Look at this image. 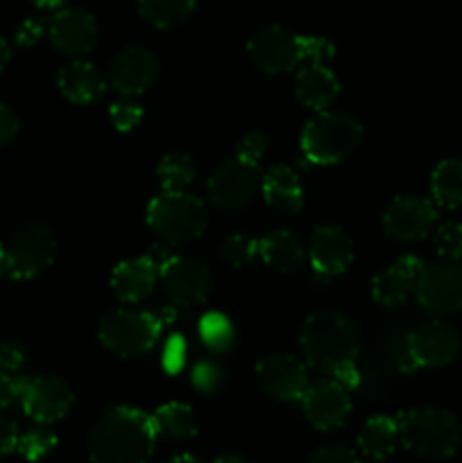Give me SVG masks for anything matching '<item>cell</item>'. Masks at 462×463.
<instances>
[{
	"label": "cell",
	"mask_w": 462,
	"mask_h": 463,
	"mask_svg": "<svg viewBox=\"0 0 462 463\" xmlns=\"http://www.w3.org/2000/svg\"><path fill=\"white\" fill-rule=\"evenodd\" d=\"M157 428L152 416L136 407H111L91 430L89 455L93 463H148Z\"/></svg>",
	"instance_id": "1"
},
{
	"label": "cell",
	"mask_w": 462,
	"mask_h": 463,
	"mask_svg": "<svg viewBox=\"0 0 462 463\" xmlns=\"http://www.w3.org/2000/svg\"><path fill=\"white\" fill-rule=\"evenodd\" d=\"M299 344H302L306 364L324 373L326 378H333L338 371L356 364L358 330L340 312H313L303 321Z\"/></svg>",
	"instance_id": "2"
},
{
	"label": "cell",
	"mask_w": 462,
	"mask_h": 463,
	"mask_svg": "<svg viewBox=\"0 0 462 463\" xmlns=\"http://www.w3.org/2000/svg\"><path fill=\"white\" fill-rule=\"evenodd\" d=\"M399 443L419 457L442 459L460 446V423L456 416L438 407H417L397 416Z\"/></svg>",
	"instance_id": "3"
},
{
	"label": "cell",
	"mask_w": 462,
	"mask_h": 463,
	"mask_svg": "<svg viewBox=\"0 0 462 463\" xmlns=\"http://www.w3.org/2000/svg\"><path fill=\"white\" fill-rule=\"evenodd\" d=\"M362 125L342 111L317 113L302 131V152L313 165H335L358 149Z\"/></svg>",
	"instance_id": "4"
},
{
	"label": "cell",
	"mask_w": 462,
	"mask_h": 463,
	"mask_svg": "<svg viewBox=\"0 0 462 463\" xmlns=\"http://www.w3.org/2000/svg\"><path fill=\"white\" fill-rule=\"evenodd\" d=\"M148 226L168 244H186L207 231V206L195 194L161 193L148 203Z\"/></svg>",
	"instance_id": "5"
},
{
	"label": "cell",
	"mask_w": 462,
	"mask_h": 463,
	"mask_svg": "<svg viewBox=\"0 0 462 463\" xmlns=\"http://www.w3.org/2000/svg\"><path fill=\"white\" fill-rule=\"evenodd\" d=\"M161 330L157 312L113 310L100 319L98 339L109 353L130 360L152 351Z\"/></svg>",
	"instance_id": "6"
},
{
	"label": "cell",
	"mask_w": 462,
	"mask_h": 463,
	"mask_svg": "<svg viewBox=\"0 0 462 463\" xmlns=\"http://www.w3.org/2000/svg\"><path fill=\"white\" fill-rule=\"evenodd\" d=\"M460 353V335L442 321H426L403 337L399 369H442Z\"/></svg>",
	"instance_id": "7"
},
{
	"label": "cell",
	"mask_w": 462,
	"mask_h": 463,
	"mask_svg": "<svg viewBox=\"0 0 462 463\" xmlns=\"http://www.w3.org/2000/svg\"><path fill=\"white\" fill-rule=\"evenodd\" d=\"M57 256V235L41 222H30L14 233L7 247V269L14 280H27L48 269Z\"/></svg>",
	"instance_id": "8"
},
{
	"label": "cell",
	"mask_w": 462,
	"mask_h": 463,
	"mask_svg": "<svg viewBox=\"0 0 462 463\" xmlns=\"http://www.w3.org/2000/svg\"><path fill=\"white\" fill-rule=\"evenodd\" d=\"M261 181L263 175L258 165H249L234 156L213 170L207 181V193L213 206L222 211H240L254 202L261 190Z\"/></svg>",
	"instance_id": "9"
},
{
	"label": "cell",
	"mask_w": 462,
	"mask_h": 463,
	"mask_svg": "<svg viewBox=\"0 0 462 463\" xmlns=\"http://www.w3.org/2000/svg\"><path fill=\"white\" fill-rule=\"evenodd\" d=\"M415 301L421 310L435 317L456 315L462 310V265L460 262H435L426 265L415 288Z\"/></svg>",
	"instance_id": "10"
},
{
	"label": "cell",
	"mask_w": 462,
	"mask_h": 463,
	"mask_svg": "<svg viewBox=\"0 0 462 463\" xmlns=\"http://www.w3.org/2000/svg\"><path fill=\"white\" fill-rule=\"evenodd\" d=\"M247 52L254 66L267 75H284L303 63L302 36L293 34L281 25L261 27L249 39Z\"/></svg>",
	"instance_id": "11"
},
{
	"label": "cell",
	"mask_w": 462,
	"mask_h": 463,
	"mask_svg": "<svg viewBox=\"0 0 462 463\" xmlns=\"http://www.w3.org/2000/svg\"><path fill=\"white\" fill-rule=\"evenodd\" d=\"M438 224V208L417 194H401L383 213V231L397 242L424 240Z\"/></svg>",
	"instance_id": "12"
},
{
	"label": "cell",
	"mask_w": 462,
	"mask_h": 463,
	"mask_svg": "<svg viewBox=\"0 0 462 463\" xmlns=\"http://www.w3.org/2000/svg\"><path fill=\"white\" fill-rule=\"evenodd\" d=\"M50 43L66 57H84L98 45V23L89 12L77 7L57 9L45 21Z\"/></svg>",
	"instance_id": "13"
},
{
	"label": "cell",
	"mask_w": 462,
	"mask_h": 463,
	"mask_svg": "<svg viewBox=\"0 0 462 463\" xmlns=\"http://www.w3.org/2000/svg\"><path fill=\"white\" fill-rule=\"evenodd\" d=\"M302 410L308 423L320 432H331L347 423L351 414V392L333 378L313 383L302 398Z\"/></svg>",
	"instance_id": "14"
},
{
	"label": "cell",
	"mask_w": 462,
	"mask_h": 463,
	"mask_svg": "<svg viewBox=\"0 0 462 463\" xmlns=\"http://www.w3.org/2000/svg\"><path fill=\"white\" fill-rule=\"evenodd\" d=\"M168 298L175 306H199L208 298L213 288L211 269L195 258L175 256L159 274Z\"/></svg>",
	"instance_id": "15"
},
{
	"label": "cell",
	"mask_w": 462,
	"mask_h": 463,
	"mask_svg": "<svg viewBox=\"0 0 462 463\" xmlns=\"http://www.w3.org/2000/svg\"><path fill=\"white\" fill-rule=\"evenodd\" d=\"M21 405L30 419L39 425H50L62 420L72 405V389L63 380L53 375H34L25 378L21 393Z\"/></svg>",
	"instance_id": "16"
},
{
	"label": "cell",
	"mask_w": 462,
	"mask_h": 463,
	"mask_svg": "<svg viewBox=\"0 0 462 463\" xmlns=\"http://www.w3.org/2000/svg\"><path fill=\"white\" fill-rule=\"evenodd\" d=\"M159 59L145 45H127L109 63V84L125 98H136L154 84Z\"/></svg>",
	"instance_id": "17"
},
{
	"label": "cell",
	"mask_w": 462,
	"mask_h": 463,
	"mask_svg": "<svg viewBox=\"0 0 462 463\" xmlns=\"http://www.w3.org/2000/svg\"><path fill=\"white\" fill-rule=\"evenodd\" d=\"M256 380L267 396L281 402H302L303 393L311 387L306 366L285 353L263 357L256 364Z\"/></svg>",
	"instance_id": "18"
},
{
	"label": "cell",
	"mask_w": 462,
	"mask_h": 463,
	"mask_svg": "<svg viewBox=\"0 0 462 463\" xmlns=\"http://www.w3.org/2000/svg\"><path fill=\"white\" fill-rule=\"evenodd\" d=\"M308 258L317 274L333 279L344 274L353 262V242L340 226H317L308 244Z\"/></svg>",
	"instance_id": "19"
},
{
	"label": "cell",
	"mask_w": 462,
	"mask_h": 463,
	"mask_svg": "<svg viewBox=\"0 0 462 463\" xmlns=\"http://www.w3.org/2000/svg\"><path fill=\"white\" fill-rule=\"evenodd\" d=\"M424 260L417 256H401L394 265L371 279V297L383 307H399L415 294Z\"/></svg>",
	"instance_id": "20"
},
{
	"label": "cell",
	"mask_w": 462,
	"mask_h": 463,
	"mask_svg": "<svg viewBox=\"0 0 462 463\" xmlns=\"http://www.w3.org/2000/svg\"><path fill=\"white\" fill-rule=\"evenodd\" d=\"M294 95L306 109L324 113L338 99L340 81L324 63H308L297 72Z\"/></svg>",
	"instance_id": "21"
},
{
	"label": "cell",
	"mask_w": 462,
	"mask_h": 463,
	"mask_svg": "<svg viewBox=\"0 0 462 463\" xmlns=\"http://www.w3.org/2000/svg\"><path fill=\"white\" fill-rule=\"evenodd\" d=\"M159 269L145 256L130 258L113 267L111 289L122 303H140L152 294Z\"/></svg>",
	"instance_id": "22"
},
{
	"label": "cell",
	"mask_w": 462,
	"mask_h": 463,
	"mask_svg": "<svg viewBox=\"0 0 462 463\" xmlns=\"http://www.w3.org/2000/svg\"><path fill=\"white\" fill-rule=\"evenodd\" d=\"M261 193L267 206L281 215H294L303 206V188L297 172L288 165H272L263 175Z\"/></svg>",
	"instance_id": "23"
},
{
	"label": "cell",
	"mask_w": 462,
	"mask_h": 463,
	"mask_svg": "<svg viewBox=\"0 0 462 463\" xmlns=\"http://www.w3.org/2000/svg\"><path fill=\"white\" fill-rule=\"evenodd\" d=\"M57 81L63 98L72 104L95 102V99L102 98L104 89H107L102 72L93 63L84 61V59H75V61L66 63L59 71Z\"/></svg>",
	"instance_id": "24"
},
{
	"label": "cell",
	"mask_w": 462,
	"mask_h": 463,
	"mask_svg": "<svg viewBox=\"0 0 462 463\" xmlns=\"http://www.w3.org/2000/svg\"><path fill=\"white\" fill-rule=\"evenodd\" d=\"M258 258L281 274H293V271L302 269L306 251H303L302 240L294 233L272 231V233L258 238Z\"/></svg>",
	"instance_id": "25"
},
{
	"label": "cell",
	"mask_w": 462,
	"mask_h": 463,
	"mask_svg": "<svg viewBox=\"0 0 462 463\" xmlns=\"http://www.w3.org/2000/svg\"><path fill=\"white\" fill-rule=\"evenodd\" d=\"M399 443L397 420L390 416H371L358 434V448L371 461L388 459Z\"/></svg>",
	"instance_id": "26"
},
{
	"label": "cell",
	"mask_w": 462,
	"mask_h": 463,
	"mask_svg": "<svg viewBox=\"0 0 462 463\" xmlns=\"http://www.w3.org/2000/svg\"><path fill=\"white\" fill-rule=\"evenodd\" d=\"M430 193L438 206L456 211L462 206V161L444 158L430 175Z\"/></svg>",
	"instance_id": "27"
},
{
	"label": "cell",
	"mask_w": 462,
	"mask_h": 463,
	"mask_svg": "<svg viewBox=\"0 0 462 463\" xmlns=\"http://www.w3.org/2000/svg\"><path fill=\"white\" fill-rule=\"evenodd\" d=\"M157 434L175 441H188L197 434V419L184 402H166L152 416Z\"/></svg>",
	"instance_id": "28"
},
{
	"label": "cell",
	"mask_w": 462,
	"mask_h": 463,
	"mask_svg": "<svg viewBox=\"0 0 462 463\" xmlns=\"http://www.w3.org/2000/svg\"><path fill=\"white\" fill-rule=\"evenodd\" d=\"M195 0H139V12L149 25L159 30H170L190 18Z\"/></svg>",
	"instance_id": "29"
},
{
	"label": "cell",
	"mask_w": 462,
	"mask_h": 463,
	"mask_svg": "<svg viewBox=\"0 0 462 463\" xmlns=\"http://www.w3.org/2000/svg\"><path fill=\"white\" fill-rule=\"evenodd\" d=\"M197 335H199V342L213 353V355H225L229 353L231 348L236 346V335L234 324L226 315L222 312H207V315L199 319L197 326Z\"/></svg>",
	"instance_id": "30"
},
{
	"label": "cell",
	"mask_w": 462,
	"mask_h": 463,
	"mask_svg": "<svg viewBox=\"0 0 462 463\" xmlns=\"http://www.w3.org/2000/svg\"><path fill=\"white\" fill-rule=\"evenodd\" d=\"M159 184L163 193H184L186 185L195 179V163L188 154L172 152L159 161L157 167Z\"/></svg>",
	"instance_id": "31"
},
{
	"label": "cell",
	"mask_w": 462,
	"mask_h": 463,
	"mask_svg": "<svg viewBox=\"0 0 462 463\" xmlns=\"http://www.w3.org/2000/svg\"><path fill=\"white\" fill-rule=\"evenodd\" d=\"M57 434L48 425H36V428H30L25 434H21L16 450L21 452L23 459L41 461L57 448Z\"/></svg>",
	"instance_id": "32"
},
{
	"label": "cell",
	"mask_w": 462,
	"mask_h": 463,
	"mask_svg": "<svg viewBox=\"0 0 462 463\" xmlns=\"http://www.w3.org/2000/svg\"><path fill=\"white\" fill-rule=\"evenodd\" d=\"M222 258L229 262L231 267L240 269V267L249 265L258 258V240L249 238V235L234 233L222 242Z\"/></svg>",
	"instance_id": "33"
},
{
	"label": "cell",
	"mask_w": 462,
	"mask_h": 463,
	"mask_svg": "<svg viewBox=\"0 0 462 463\" xmlns=\"http://www.w3.org/2000/svg\"><path fill=\"white\" fill-rule=\"evenodd\" d=\"M190 383L202 396H213L225 384V371L216 360H199L190 371Z\"/></svg>",
	"instance_id": "34"
},
{
	"label": "cell",
	"mask_w": 462,
	"mask_h": 463,
	"mask_svg": "<svg viewBox=\"0 0 462 463\" xmlns=\"http://www.w3.org/2000/svg\"><path fill=\"white\" fill-rule=\"evenodd\" d=\"M435 249L448 262L462 258V224L460 222H444L435 231Z\"/></svg>",
	"instance_id": "35"
},
{
	"label": "cell",
	"mask_w": 462,
	"mask_h": 463,
	"mask_svg": "<svg viewBox=\"0 0 462 463\" xmlns=\"http://www.w3.org/2000/svg\"><path fill=\"white\" fill-rule=\"evenodd\" d=\"M186 355H188V346H186L184 335H172V337L163 344V351H161L163 371L170 375L181 373V369L186 366Z\"/></svg>",
	"instance_id": "36"
},
{
	"label": "cell",
	"mask_w": 462,
	"mask_h": 463,
	"mask_svg": "<svg viewBox=\"0 0 462 463\" xmlns=\"http://www.w3.org/2000/svg\"><path fill=\"white\" fill-rule=\"evenodd\" d=\"M109 118H111L113 127H116L118 131H131L136 129V125H140V120H143V109L136 102H131V99H120V102L111 104Z\"/></svg>",
	"instance_id": "37"
},
{
	"label": "cell",
	"mask_w": 462,
	"mask_h": 463,
	"mask_svg": "<svg viewBox=\"0 0 462 463\" xmlns=\"http://www.w3.org/2000/svg\"><path fill=\"white\" fill-rule=\"evenodd\" d=\"M25 364V348L12 339H0V375H18Z\"/></svg>",
	"instance_id": "38"
},
{
	"label": "cell",
	"mask_w": 462,
	"mask_h": 463,
	"mask_svg": "<svg viewBox=\"0 0 462 463\" xmlns=\"http://www.w3.org/2000/svg\"><path fill=\"white\" fill-rule=\"evenodd\" d=\"M265 136L258 134V131H249V134H245L243 138H240L238 147H236V158L249 163V165H258L263 154H265Z\"/></svg>",
	"instance_id": "39"
},
{
	"label": "cell",
	"mask_w": 462,
	"mask_h": 463,
	"mask_svg": "<svg viewBox=\"0 0 462 463\" xmlns=\"http://www.w3.org/2000/svg\"><path fill=\"white\" fill-rule=\"evenodd\" d=\"M303 61L324 63L326 59H333L335 45L324 36H302Z\"/></svg>",
	"instance_id": "40"
},
{
	"label": "cell",
	"mask_w": 462,
	"mask_h": 463,
	"mask_svg": "<svg viewBox=\"0 0 462 463\" xmlns=\"http://www.w3.org/2000/svg\"><path fill=\"white\" fill-rule=\"evenodd\" d=\"M306 463H361L356 452L347 446H324L313 452Z\"/></svg>",
	"instance_id": "41"
},
{
	"label": "cell",
	"mask_w": 462,
	"mask_h": 463,
	"mask_svg": "<svg viewBox=\"0 0 462 463\" xmlns=\"http://www.w3.org/2000/svg\"><path fill=\"white\" fill-rule=\"evenodd\" d=\"M43 32H45L43 21H36V18H25V21L16 27V34H14V39H16V43L21 45V48H32V45L39 43V39L43 36Z\"/></svg>",
	"instance_id": "42"
},
{
	"label": "cell",
	"mask_w": 462,
	"mask_h": 463,
	"mask_svg": "<svg viewBox=\"0 0 462 463\" xmlns=\"http://www.w3.org/2000/svg\"><path fill=\"white\" fill-rule=\"evenodd\" d=\"M23 384H25L23 375H0V410L21 401Z\"/></svg>",
	"instance_id": "43"
},
{
	"label": "cell",
	"mask_w": 462,
	"mask_h": 463,
	"mask_svg": "<svg viewBox=\"0 0 462 463\" xmlns=\"http://www.w3.org/2000/svg\"><path fill=\"white\" fill-rule=\"evenodd\" d=\"M18 116L12 111V107H7L5 102H0V149L7 147L18 134Z\"/></svg>",
	"instance_id": "44"
},
{
	"label": "cell",
	"mask_w": 462,
	"mask_h": 463,
	"mask_svg": "<svg viewBox=\"0 0 462 463\" xmlns=\"http://www.w3.org/2000/svg\"><path fill=\"white\" fill-rule=\"evenodd\" d=\"M18 425L14 423V419H9L7 414H0V457L9 455L18 448Z\"/></svg>",
	"instance_id": "45"
},
{
	"label": "cell",
	"mask_w": 462,
	"mask_h": 463,
	"mask_svg": "<svg viewBox=\"0 0 462 463\" xmlns=\"http://www.w3.org/2000/svg\"><path fill=\"white\" fill-rule=\"evenodd\" d=\"M145 258H148V260L152 262L154 267H157L159 274H161L163 267H166L168 262H170L172 258H175V256H170V253H168V249H166V247H157V244H154V247H149V249H148V253H145Z\"/></svg>",
	"instance_id": "46"
},
{
	"label": "cell",
	"mask_w": 462,
	"mask_h": 463,
	"mask_svg": "<svg viewBox=\"0 0 462 463\" xmlns=\"http://www.w3.org/2000/svg\"><path fill=\"white\" fill-rule=\"evenodd\" d=\"M9 61H12V48H9L7 41L0 36V71H5Z\"/></svg>",
	"instance_id": "47"
},
{
	"label": "cell",
	"mask_w": 462,
	"mask_h": 463,
	"mask_svg": "<svg viewBox=\"0 0 462 463\" xmlns=\"http://www.w3.org/2000/svg\"><path fill=\"white\" fill-rule=\"evenodd\" d=\"M66 3L68 0H34V5L39 9H54V12H57V9H63Z\"/></svg>",
	"instance_id": "48"
},
{
	"label": "cell",
	"mask_w": 462,
	"mask_h": 463,
	"mask_svg": "<svg viewBox=\"0 0 462 463\" xmlns=\"http://www.w3.org/2000/svg\"><path fill=\"white\" fill-rule=\"evenodd\" d=\"M168 463H202V461L195 459L193 455H177V457H172V459Z\"/></svg>",
	"instance_id": "49"
},
{
	"label": "cell",
	"mask_w": 462,
	"mask_h": 463,
	"mask_svg": "<svg viewBox=\"0 0 462 463\" xmlns=\"http://www.w3.org/2000/svg\"><path fill=\"white\" fill-rule=\"evenodd\" d=\"M213 463H249V461H247V459H243V457L226 455V457H220V459H216Z\"/></svg>",
	"instance_id": "50"
},
{
	"label": "cell",
	"mask_w": 462,
	"mask_h": 463,
	"mask_svg": "<svg viewBox=\"0 0 462 463\" xmlns=\"http://www.w3.org/2000/svg\"><path fill=\"white\" fill-rule=\"evenodd\" d=\"M5 269H7V247L0 242V274H5Z\"/></svg>",
	"instance_id": "51"
},
{
	"label": "cell",
	"mask_w": 462,
	"mask_h": 463,
	"mask_svg": "<svg viewBox=\"0 0 462 463\" xmlns=\"http://www.w3.org/2000/svg\"><path fill=\"white\" fill-rule=\"evenodd\" d=\"M371 463H376V461H371Z\"/></svg>",
	"instance_id": "52"
}]
</instances>
